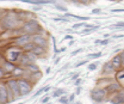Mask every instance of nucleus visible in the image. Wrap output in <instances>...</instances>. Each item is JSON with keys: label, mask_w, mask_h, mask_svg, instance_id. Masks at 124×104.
Returning <instances> with one entry per match:
<instances>
[{"label": "nucleus", "mask_w": 124, "mask_h": 104, "mask_svg": "<svg viewBox=\"0 0 124 104\" xmlns=\"http://www.w3.org/2000/svg\"><path fill=\"white\" fill-rule=\"evenodd\" d=\"M20 22L22 20L19 19V17H18V15L16 12H7L6 15L2 17L0 26H1L2 30H12L15 28H17Z\"/></svg>", "instance_id": "f257e3e1"}, {"label": "nucleus", "mask_w": 124, "mask_h": 104, "mask_svg": "<svg viewBox=\"0 0 124 104\" xmlns=\"http://www.w3.org/2000/svg\"><path fill=\"white\" fill-rule=\"evenodd\" d=\"M20 32L22 34H29V35H36V34H42L43 29L39 25V23L36 19H30L28 22H25L22 28H20Z\"/></svg>", "instance_id": "f03ea898"}, {"label": "nucleus", "mask_w": 124, "mask_h": 104, "mask_svg": "<svg viewBox=\"0 0 124 104\" xmlns=\"http://www.w3.org/2000/svg\"><path fill=\"white\" fill-rule=\"evenodd\" d=\"M106 95H108L106 90L105 89H99V87L93 89L92 91H91V93H90L91 98H92L94 102H98V103L105 101V99H106Z\"/></svg>", "instance_id": "7ed1b4c3"}, {"label": "nucleus", "mask_w": 124, "mask_h": 104, "mask_svg": "<svg viewBox=\"0 0 124 104\" xmlns=\"http://www.w3.org/2000/svg\"><path fill=\"white\" fill-rule=\"evenodd\" d=\"M18 84H19V91H20V96H26L29 95L32 90V84L26 79H18Z\"/></svg>", "instance_id": "20e7f679"}, {"label": "nucleus", "mask_w": 124, "mask_h": 104, "mask_svg": "<svg viewBox=\"0 0 124 104\" xmlns=\"http://www.w3.org/2000/svg\"><path fill=\"white\" fill-rule=\"evenodd\" d=\"M6 85H7V87L12 91V93H13V97H15V99H18V98H20L22 96H20V91H19V84H18V80L17 79H10L7 83H6Z\"/></svg>", "instance_id": "39448f33"}, {"label": "nucleus", "mask_w": 124, "mask_h": 104, "mask_svg": "<svg viewBox=\"0 0 124 104\" xmlns=\"http://www.w3.org/2000/svg\"><path fill=\"white\" fill-rule=\"evenodd\" d=\"M37 59V56L32 53V52H25L24 54H22L20 59H19V62L24 66H28L30 63H33Z\"/></svg>", "instance_id": "423d86ee"}, {"label": "nucleus", "mask_w": 124, "mask_h": 104, "mask_svg": "<svg viewBox=\"0 0 124 104\" xmlns=\"http://www.w3.org/2000/svg\"><path fill=\"white\" fill-rule=\"evenodd\" d=\"M32 42H33L36 45H41V47H44V48H48V47H49L48 38H46L42 34L32 35Z\"/></svg>", "instance_id": "0eeeda50"}, {"label": "nucleus", "mask_w": 124, "mask_h": 104, "mask_svg": "<svg viewBox=\"0 0 124 104\" xmlns=\"http://www.w3.org/2000/svg\"><path fill=\"white\" fill-rule=\"evenodd\" d=\"M32 41V36L29 35V34H22L19 37H17L15 40V44L18 45V47H23L26 43H29Z\"/></svg>", "instance_id": "6e6552de"}, {"label": "nucleus", "mask_w": 124, "mask_h": 104, "mask_svg": "<svg viewBox=\"0 0 124 104\" xmlns=\"http://www.w3.org/2000/svg\"><path fill=\"white\" fill-rule=\"evenodd\" d=\"M10 102L8 92H7V85L0 84V104H6Z\"/></svg>", "instance_id": "1a4fd4ad"}, {"label": "nucleus", "mask_w": 124, "mask_h": 104, "mask_svg": "<svg viewBox=\"0 0 124 104\" xmlns=\"http://www.w3.org/2000/svg\"><path fill=\"white\" fill-rule=\"evenodd\" d=\"M111 63H112V66H113V68H115V69H121V67H123V59H122V54L116 55V56L112 59Z\"/></svg>", "instance_id": "9d476101"}, {"label": "nucleus", "mask_w": 124, "mask_h": 104, "mask_svg": "<svg viewBox=\"0 0 124 104\" xmlns=\"http://www.w3.org/2000/svg\"><path fill=\"white\" fill-rule=\"evenodd\" d=\"M1 67L4 68L5 73H12V72H13V69L16 68L15 63H13V62H11V61H8V60H5V61L2 62Z\"/></svg>", "instance_id": "9b49d317"}, {"label": "nucleus", "mask_w": 124, "mask_h": 104, "mask_svg": "<svg viewBox=\"0 0 124 104\" xmlns=\"http://www.w3.org/2000/svg\"><path fill=\"white\" fill-rule=\"evenodd\" d=\"M111 103L112 104H124V91H118L117 95L111 98Z\"/></svg>", "instance_id": "f8f14e48"}, {"label": "nucleus", "mask_w": 124, "mask_h": 104, "mask_svg": "<svg viewBox=\"0 0 124 104\" xmlns=\"http://www.w3.org/2000/svg\"><path fill=\"white\" fill-rule=\"evenodd\" d=\"M20 56H22V52L20 50H12V52L8 53V61L15 63L17 61H19Z\"/></svg>", "instance_id": "ddd939ff"}, {"label": "nucleus", "mask_w": 124, "mask_h": 104, "mask_svg": "<svg viewBox=\"0 0 124 104\" xmlns=\"http://www.w3.org/2000/svg\"><path fill=\"white\" fill-rule=\"evenodd\" d=\"M121 86H122V85H119L118 83H112V84H108L105 90H106L108 93H113V92L121 91Z\"/></svg>", "instance_id": "4468645a"}, {"label": "nucleus", "mask_w": 124, "mask_h": 104, "mask_svg": "<svg viewBox=\"0 0 124 104\" xmlns=\"http://www.w3.org/2000/svg\"><path fill=\"white\" fill-rule=\"evenodd\" d=\"M25 71H26V69H24L23 67H20V66H16V68L13 69V72H12L11 74L13 75L15 78H19V77H23V75H24Z\"/></svg>", "instance_id": "2eb2a0df"}, {"label": "nucleus", "mask_w": 124, "mask_h": 104, "mask_svg": "<svg viewBox=\"0 0 124 104\" xmlns=\"http://www.w3.org/2000/svg\"><path fill=\"white\" fill-rule=\"evenodd\" d=\"M46 48H44V47H41V45H35V48L32 49V53H33L36 56H41V55L46 54Z\"/></svg>", "instance_id": "dca6fc26"}, {"label": "nucleus", "mask_w": 124, "mask_h": 104, "mask_svg": "<svg viewBox=\"0 0 124 104\" xmlns=\"http://www.w3.org/2000/svg\"><path fill=\"white\" fill-rule=\"evenodd\" d=\"M116 69L113 68V66H112V63L111 62H106L105 65H104V69H103V73L104 74H110V73H113Z\"/></svg>", "instance_id": "f3484780"}, {"label": "nucleus", "mask_w": 124, "mask_h": 104, "mask_svg": "<svg viewBox=\"0 0 124 104\" xmlns=\"http://www.w3.org/2000/svg\"><path fill=\"white\" fill-rule=\"evenodd\" d=\"M29 73H36V72H39V67L33 62V63H30V65H28L26 66V68H25Z\"/></svg>", "instance_id": "a211bd4d"}, {"label": "nucleus", "mask_w": 124, "mask_h": 104, "mask_svg": "<svg viewBox=\"0 0 124 104\" xmlns=\"http://www.w3.org/2000/svg\"><path fill=\"white\" fill-rule=\"evenodd\" d=\"M35 45L36 44L31 41V42H29V43H26L25 45H23L22 48H23V50H24V52H32V49L35 48Z\"/></svg>", "instance_id": "6ab92c4d"}, {"label": "nucleus", "mask_w": 124, "mask_h": 104, "mask_svg": "<svg viewBox=\"0 0 124 104\" xmlns=\"http://www.w3.org/2000/svg\"><path fill=\"white\" fill-rule=\"evenodd\" d=\"M50 90V86H44V87H42V89H39L35 95H33V98L35 97H37V96H39V95H42V93H44V92H46V91H49Z\"/></svg>", "instance_id": "aec40b11"}, {"label": "nucleus", "mask_w": 124, "mask_h": 104, "mask_svg": "<svg viewBox=\"0 0 124 104\" xmlns=\"http://www.w3.org/2000/svg\"><path fill=\"white\" fill-rule=\"evenodd\" d=\"M66 16H68V17H73V18H77V19H79V20H88V19H90L88 17H82V16L72 15V13H67V12H66Z\"/></svg>", "instance_id": "412c9836"}, {"label": "nucleus", "mask_w": 124, "mask_h": 104, "mask_svg": "<svg viewBox=\"0 0 124 104\" xmlns=\"http://www.w3.org/2000/svg\"><path fill=\"white\" fill-rule=\"evenodd\" d=\"M103 54H101V52H98V53H92V54H88L87 55V58L88 59H97V58H100Z\"/></svg>", "instance_id": "4be33fe9"}, {"label": "nucleus", "mask_w": 124, "mask_h": 104, "mask_svg": "<svg viewBox=\"0 0 124 104\" xmlns=\"http://www.w3.org/2000/svg\"><path fill=\"white\" fill-rule=\"evenodd\" d=\"M64 93V90L62 89H57L54 91V93H53V97H59V96H62Z\"/></svg>", "instance_id": "5701e85b"}, {"label": "nucleus", "mask_w": 124, "mask_h": 104, "mask_svg": "<svg viewBox=\"0 0 124 104\" xmlns=\"http://www.w3.org/2000/svg\"><path fill=\"white\" fill-rule=\"evenodd\" d=\"M116 78H117V80H118V81L124 80V71H119V72L116 74Z\"/></svg>", "instance_id": "b1692460"}, {"label": "nucleus", "mask_w": 124, "mask_h": 104, "mask_svg": "<svg viewBox=\"0 0 124 104\" xmlns=\"http://www.w3.org/2000/svg\"><path fill=\"white\" fill-rule=\"evenodd\" d=\"M99 62H94V63H90L88 65V71H95L97 67H98Z\"/></svg>", "instance_id": "393cba45"}, {"label": "nucleus", "mask_w": 124, "mask_h": 104, "mask_svg": "<svg viewBox=\"0 0 124 104\" xmlns=\"http://www.w3.org/2000/svg\"><path fill=\"white\" fill-rule=\"evenodd\" d=\"M55 7H56L59 11H61V12H67V7H66V6H62V5H59V4H55Z\"/></svg>", "instance_id": "a878e982"}, {"label": "nucleus", "mask_w": 124, "mask_h": 104, "mask_svg": "<svg viewBox=\"0 0 124 104\" xmlns=\"http://www.w3.org/2000/svg\"><path fill=\"white\" fill-rule=\"evenodd\" d=\"M86 26V23H77L72 26V29H79V28H85Z\"/></svg>", "instance_id": "bb28decb"}, {"label": "nucleus", "mask_w": 124, "mask_h": 104, "mask_svg": "<svg viewBox=\"0 0 124 104\" xmlns=\"http://www.w3.org/2000/svg\"><path fill=\"white\" fill-rule=\"evenodd\" d=\"M111 28H123L124 29V22H117V23L113 24Z\"/></svg>", "instance_id": "cd10ccee"}, {"label": "nucleus", "mask_w": 124, "mask_h": 104, "mask_svg": "<svg viewBox=\"0 0 124 104\" xmlns=\"http://www.w3.org/2000/svg\"><path fill=\"white\" fill-rule=\"evenodd\" d=\"M60 103L61 104H68L69 103V99H68L66 96H62L61 98H60Z\"/></svg>", "instance_id": "c85d7f7f"}, {"label": "nucleus", "mask_w": 124, "mask_h": 104, "mask_svg": "<svg viewBox=\"0 0 124 104\" xmlns=\"http://www.w3.org/2000/svg\"><path fill=\"white\" fill-rule=\"evenodd\" d=\"M85 28H87V26H85ZM93 30H95V29H93V28H87V29L81 30V34H88V32H91Z\"/></svg>", "instance_id": "c756f323"}, {"label": "nucleus", "mask_w": 124, "mask_h": 104, "mask_svg": "<svg viewBox=\"0 0 124 104\" xmlns=\"http://www.w3.org/2000/svg\"><path fill=\"white\" fill-rule=\"evenodd\" d=\"M91 13H92V15H100V13H101V10H100V9H94V10L91 11Z\"/></svg>", "instance_id": "7c9ffc66"}, {"label": "nucleus", "mask_w": 124, "mask_h": 104, "mask_svg": "<svg viewBox=\"0 0 124 104\" xmlns=\"http://www.w3.org/2000/svg\"><path fill=\"white\" fill-rule=\"evenodd\" d=\"M78 1H79L81 5H88V4H91V2H92L91 0H78Z\"/></svg>", "instance_id": "2f4dec72"}, {"label": "nucleus", "mask_w": 124, "mask_h": 104, "mask_svg": "<svg viewBox=\"0 0 124 104\" xmlns=\"http://www.w3.org/2000/svg\"><path fill=\"white\" fill-rule=\"evenodd\" d=\"M82 50H84V49H82V48H79V49H78V50H75V52H73V53H72V54H70V55H72V56H74V55H77V54H79V53H81V52H82Z\"/></svg>", "instance_id": "473e14b6"}, {"label": "nucleus", "mask_w": 124, "mask_h": 104, "mask_svg": "<svg viewBox=\"0 0 124 104\" xmlns=\"http://www.w3.org/2000/svg\"><path fill=\"white\" fill-rule=\"evenodd\" d=\"M87 62V60H85V61H80V62H78L77 65H75V67H80V66H82V65H85Z\"/></svg>", "instance_id": "72a5a7b5"}, {"label": "nucleus", "mask_w": 124, "mask_h": 104, "mask_svg": "<svg viewBox=\"0 0 124 104\" xmlns=\"http://www.w3.org/2000/svg\"><path fill=\"white\" fill-rule=\"evenodd\" d=\"M4 74H5V71H4V68L0 66V79H2V78H4Z\"/></svg>", "instance_id": "f704fd0d"}, {"label": "nucleus", "mask_w": 124, "mask_h": 104, "mask_svg": "<svg viewBox=\"0 0 124 104\" xmlns=\"http://www.w3.org/2000/svg\"><path fill=\"white\" fill-rule=\"evenodd\" d=\"M48 102H49V97H48V95H46V97L42 98V103L46 104V103H48Z\"/></svg>", "instance_id": "c9c22d12"}, {"label": "nucleus", "mask_w": 124, "mask_h": 104, "mask_svg": "<svg viewBox=\"0 0 124 104\" xmlns=\"http://www.w3.org/2000/svg\"><path fill=\"white\" fill-rule=\"evenodd\" d=\"M74 98H75V95H74V93H72V95L69 96V98H68V99H69V102H74Z\"/></svg>", "instance_id": "e433bc0d"}, {"label": "nucleus", "mask_w": 124, "mask_h": 104, "mask_svg": "<svg viewBox=\"0 0 124 104\" xmlns=\"http://www.w3.org/2000/svg\"><path fill=\"white\" fill-rule=\"evenodd\" d=\"M108 40H104V41H101V40H100V42H99V44H108Z\"/></svg>", "instance_id": "4c0bfd02"}, {"label": "nucleus", "mask_w": 124, "mask_h": 104, "mask_svg": "<svg viewBox=\"0 0 124 104\" xmlns=\"http://www.w3.org/2000/svg\"><path fill=\"white\" fill-rule=\"evenodd\" d=\"M80 75V73H75L74 75H72V80H75V79H78V77Z\"/></svg>", "instance_id": "58836bf2"}, {"label": "nucleus", "mask_w": 124, "mask_h": 104, "mask_svg": "<svg viewBox=\"0 0 124 104\" xmlns=\"http://www.w3.org/2000/svg\"><path fill=\"white\" fill-rule=\"evenodd\" d=\"M64 40H73V36L72 35H66L64 36Z\"/></svg>", "instance_id": "ea45409f"}, {"label": "nucleus", "mask_w": 124, "mask_h": 104, "mask_svg": "<svg viewBox=\"0 0 124 104\" xmlns=\"http://www.w3.org/2000/svg\"><path fill=\"white\" fill-rule=\"evenodd\" d=\"M111 11L115 12V13H116V12H124V9H121V10H119V9H118V10H111Z\"/></svg>", "instance_id": "a19ab883"}, {"label": "nucleus", "mask_w": 124, "mask_h": 104, "mask_svg": "<svg viewBox=\"0 0 124 104\" xmlns=\"http://www.w3.org/2000/svg\"><path fill=\"white\" fill-rule=\"evenodd\" d=\"M113 37L115 38H122V37H124V35H115Z\"/></svg>", "instance_id": "79ce46f5"}, {"label": "nucleus", "mask_w": 124, "mask_h": 104, "mask_svg": "<svg viewBox=\"0 0 124 104\" xmlns=\"http://www.w3.org/2000/svg\"><path fill=\"white\" fill-rule=\"evenodd\" d=\"M81 83H82V80H81V79H78L77 81H75V85H80Z\"/></svg>", "instance_id": "37998d69"}, {"label": "nucleus", "mask_w": 124, "mask_h": 104, "mask_svg": "<svg viewBox=\"0 0 124 104\" xmlns=\"http://www.w3.org/2000/svg\"><path fill=\"white\" fill-rule=\"evenodd\" d=\"M80 92H81V87H80V86H78V89H77V95H79Z\"/></svg>", "instance_id": "c03bdc74"}, {"label": "nucleus", "mask_w": 124, "mask_h": 104, "mask_svg": "<svg viewBox=\"0 0 124 104\" xmlns=\"http://www.w3.org/2000/svg\"><path fill=\"white\" fill-rule=\"evenodd\" d=\"M1 19H2V11H1V9H0V23H1Z\"/></svg>", "instance_id": "a18cd8bd"}, {"label": "nucleus", "mask_w": 124, "mask_h": 104, "mask_svg": "<svg viewBox=\"0 0 124 104\" xmlns=\"http://www.w3.org/2000/svg\"><path fill=\"white\" fill-rule=\"evenodd\" d=\"M73 44H74V41H73V40H70V42H69V44H68V45L70 47V45H73Z\"/></svg>", "instance_id": "49530a36"}, {"label": "nucleus", "mask_w": 124, "mask_h": 104, "mask_svg": "<svg viewBox=\"0 0 124 104\" xmlns=\"http://www.w3.org/2000/svg\"><path fill=\"white\" fill-rule=\"evenodd\" d=\"M64 50H66V47H63V48H61V49H60V52H64Z\"/></svg>", "instance_id": "de8ad7c7"}, {"label": "nucleus", "mask_w": 124, "mask_h": 104, "mask_svg": "<svg viewBox=\"0 0 124 104\" xmlns=\"http://www.w3.org/2000/svg\"><path fill=\"white\" fill-rule=\"evenodd\" d=\"M74 104H82V103H80V102H75Z\"/></svg>", "instance_id": "09e8293b"}, {"label": "nucleus", "mask_w": 124, "mask_h": 104, "mask_svg": "<svg viewBox=\"0 0 124 104\" xmlns=\"http://www.w3.org/2000/svg\"><path fill=\"white\" fill-rule=\"evenodd\" d=\"M115 1H122V0H115Z\"/></svg>", "instance_id": "8fccbe9b"}, {"label": "nucleus", "mask_w": 124, "mask_h": 104, "mask_svg": "<svg viewBox=\"0 0 124 104\" xmlns=\"http://www.w3.org/2000/svg\"><path fill=\"white\" fill-rule=\"evenodd\" d=\"M19 104H23V103H19Z\"/></svg>", "instance_id": "3c124183"}]
</instances>
